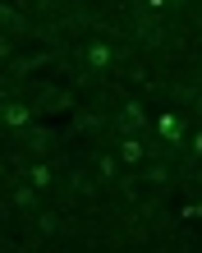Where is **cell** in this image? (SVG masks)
<instances>
[{
    "label": "cell",
    "mask_w": 202,
    "mask_h": 253,
    "mask_svg": "<svg viewBox=\"0 0 202 253\" xmlns=\"http://www.w3.org/2000/svg\"><path fill=\"white\" fill-rule=\"evenodd\" d=\"M161 138L166 143H184V120L179 115H161Z\"/></svg>",
    "instance_id": "obj_1"
},
{
    "label": "cell",
    "mask_w": 202,
    "mask_h": 253,
    "mask_svg": "<svg viewBox=\"0 0 202 253\" xmlns=\"http://www.w3.org/2000/svg\"><path fill=\"white\" fill-rule=\"evenodd\" d=\"M0 120H5V115H0Z\"/></svg>",
    "instance_id": "obj_9"
},
{
    "label": "cell",
    "mask_w": 202,
    "mask_h": 253,
    "mask_svg": "<svg viewBox=\"0 0 202 253\" xmlns=\"http://www.w3.org/2000/svg\"><path fill=\"white\" fill-rule=\"evenodd\" d=\"M120 161L138 166V161H142V143H138V138H124V143H120Z\"/></svg>",
    "instance_id": "obj_4"
},
{
    "label": "cell",
    "mask_w": 202,
    "mask_h": 253,
    "mask_svg": "<svg viewBox=\"0 0 202 253\" xmlns=\"http://www.w3.org/2000/svg\"><path fill=\"white\" fill-rule=\"evenodd\" d=\"M97 175H101V180H115V175H120V157H97Z\"/></svg>",
    "instance_id": "obj_5"
},
{
    "label": "cell",
    "mask_w": 202,
    "mask_h": 253,
    "mask_svg": "<svg viewBox=\"0 0 202 253\" xmlns=\"http://www.w3.org/2000/svg\"><path fill=\"white\" fill-rule=\"evenodd\" d=\"M193 152H198V157H202V133H193Z\"/></svg>",
    "instance_id": "obj_8"
},
{
    "label": "cell",
    "mask_w": 202,
    "mask_h": 253,
    "mask_svg": "<svg viewBox=\"0 0 202 253\" xmlns=\"http://www.w3.org/2000/svg\"><path fill=\"white\" fill-rule=\"evenodd\" d=\"M28 180H33V189H51V184H55V175H51L46 161H37V166H28Z\"/></svg>",
    "instance_id": "obj_3"
},
{
    "label": "cell",
    "mask_w": 202,
    "mask_h": 253,
    "mask_svg": "<svg viewBox=\"0 0 202 253\" xmlns=\"http://www.w3.org/2000/svg\"><path fill=\"white\" fill-rule=\"evenodd\" d=\"M0 115H5V125H14V129H23L28 120H33V111H28V106H19V101H9V106L0 111Z\"/></svg>",
    "instance_id": "obj_2"
},
{
    "label": "cell",
    "mask_w": 202,
    "mask_h": 253,
    "mask_svg": "<svg viewBox=\"0 0 202 253\" xmlns=\"http://www.w3.org/2000/svg\"><path fill=\"white\" fill-rule=\"evenodd\" d=\"M14 203H19V207H37V189H23V184H19V193H14Z\"/></svg>",
    "instance_id": "obj_7"
},
{
    "label": "cell",
    "mask_w": 202,
    "mask_h": 253,
    "mask_svg": "<svg viewBox=\"0 0 202 253\" xmlns=\"http://www.w3.org/2000/svg\"><path fill=\"white\" fill-rule=\"evenodd\" d=\"M88 60H92L97 69H106V65H110V46H106V42H92V46H88Z\"/></svg>",
    "instance_id": "obj_6"
}]
</instances>
